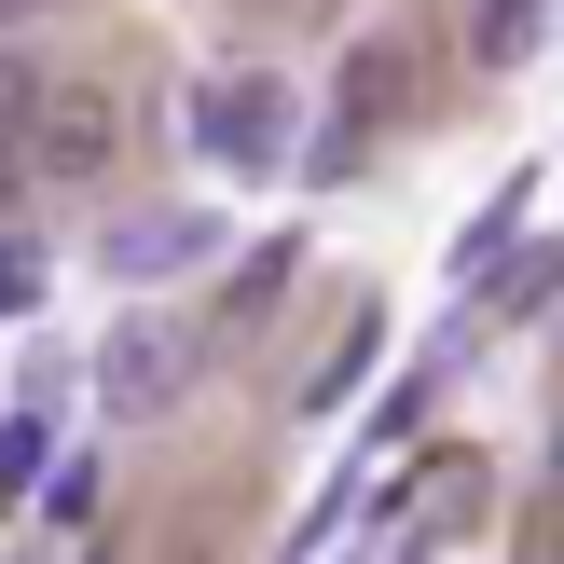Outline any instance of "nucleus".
Instances as JSON below:
<instances>
[{"label":"nucleus","mask_w":564,"mask_h":564,"mask_svg":"<svg viewBox=\"0 0 564 564\" xmlns=\"http://www.w3.org/2000/svg\"><path fill=\"white\" fill-rule=\"evenodd\" d=\"M97 386H110V413H165L180 400V330H110V358H97Z\"/></svg>","instance_id":"obj_4"},{"label":"nucleus","mask_w":564,"mask_h":564,"mask_svg":"<svg viewBox=\"0 0 564 564\" xmlns=\"http://www.w3.org/2000/svg\"><path fill=\"white\" fill-rule=\"evenodd\" d=\"M97 262L124 275V290H152V275L220 262V220H207V207H138V220H110V235H97Z\"/></svg>","instance_id":"obj_2"},{"label":"nucleus","mask_w":564,"mask_h":564,"mask_svg":"<svg viewBox=\"0 0 564 564\" xmlns=\"http://www.w3.org/2000/svg\"><path fill=\"white\" fill-rule=\"evenodd\" d=\"M372 345H386V330H372V317H358V330H345V358H330V372H317V386H303V400H345V386H358V372H372Z\"/></svg>","instance_id":"obj_10"},{"label":"nucleus","mask_w":564,"mask_h":564,"mask_svg":"<svg viewBox=\"0 0 564 564\" xmlns=\"http://www.w3.org/2000/svg\"><path fill=\"white\" fill-rule=\"evenodd\" d=\"M193 152H207L220 180H275V165L303 152V97L275 69H207L193 83Z\"/></svg>","instance_id":"obj_1"},{"label":"nucleus","mask_w":564,"mask_h":564,"mask_svg":"<svg viewBox=\"0 0 564 564\" xmlns=\"http://www.w3.org/2000/svg\"><path fill=\"white\" fill-rule=\"evenodd\" d=\"M538 42H551V0H482V55L496 69H523Z\"/></svg>","instance_id":"obj_6"},{"label":"nucleus","mask_w":564,"mask_h":564,"mask_svg":"<svg viewBox=\"0 0 564 564\" xmlns=\"http://www.w3.org/2000/svg\"><path fill=\"white\" fill-rule=\"evenodd\" d=\"M538 303H564V248H538V262L510 275V303H496V317H538Z\"/></svg>","instance_id":"obj_9"},{"label":"nucleus","mask_w":564,"mask_h":564,"mask_svg":"<svg viewBox=\"0 0 564 564\" xmlns=\"http://www.w3.org/2000/svg\"><path fill=\"white\" fill-rule=\"evenodd\" d=\"M42 14H55V0H0V28H42Z\"/></svg>","instance_id":"obj_11"},{"label":"nucleus","mask_w":564,"mask_h":564,"mask_svg":"<svg viewBox=\"0 0 564 564\" xmlns=\"http://www.w3.org/2000/svg\"><path fill=\"white\" fill-rule=\"evenodd\" d=\"M28 165H42V180H97V165H110V97L55 83V97H42V124H28Z\"/></svg>","instance_id":"obj_3"},{"label":"nucleus","mask_w":564,"mask_h":564,"mask_svg":"<svg viewBox=\"0 0 564 564\" xmlns=\"http://www.w3.org/2000/svg\"><path fill=\"white\" fill-rule=\"evenodd\" d=\"M42 97H55V83L28 69V55H0V152H28V124H42Z\"/></svg>","instance_id":"obj_8"},{"label":"nucleus","mask_w":564,"mask_h":564,"mask_svg":"<svg viewBox=\"0 0 564 564\" xmlns=\"http://www.w3.org/2000/svg\"><path fill=\"white\" fill-rule=\"evenodd\" d=\"M42 455H55V413H14L0 427V496H42Z\"/></svg>","instance_id":"obj_7"},{"label":"nucleus","mask_w":564,"mask_h":564,"mask_svg":"<svg viewBox=\"0 0 564 564\" xmlns=\"http://www.w3.org/2000/svg\"><path fill=\"white\" fill-rule=\"evenodd\" d=\"M42 290H55V248L28 220H0V317H42Z\"/></svg>","instance_id":"obj_5"}]
</instances>
